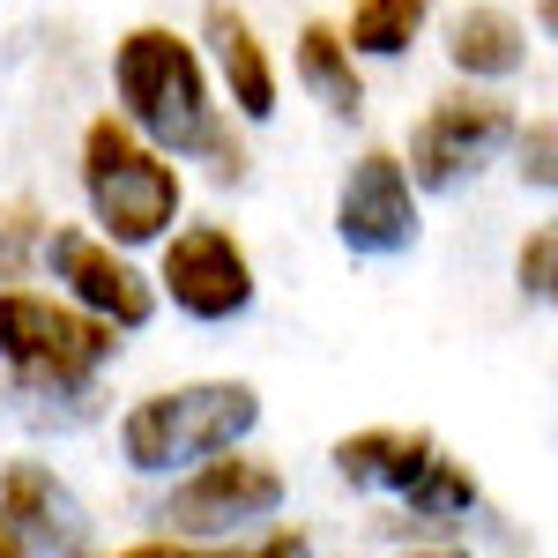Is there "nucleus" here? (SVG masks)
<instances>
[{"label":"nucleus","mask_w":558,"mask_h":558,"mask_svg":"<svg viewBox=\"0 0 558 558\" xmlns=\"http://www.w3.org/2000/svg\"><path fill=\"white\" fill-rule=\"evenodd\" d=\"M202 38H209V52H216V75H223V89H231L239 120H254V128H260V120H276L283 83H276V60H268V45L254 38V23H246L231 0H209Z\"/></svg>","instance_id":"nucleus-11"},{"label":"nucleus","mask_w":558,"mask_h":558,"mask_svg":"<svg viewBox=\"0 0 558 558\" xmlns=\"http://www.w3.org/2000/svg\"><path fill=\"white\" fill-rule=\"evenodd\" d=\"M402 507H410L417 521H462V514L476 507V476H470V462H454V454L439 447V454H432V470L417 476L410 492H402Z\"/></svg>","instance_id":"nucleus-16"},{"label":"nucleus","mask_w":558,"mask_h":558,"mask_svg":"<svg viewBox=\"0 0 558 558\" xmlns=\"http://www.w3.org/2000/svg\"><path fill=\"white\" fill-rule=\"evenodd\" d=\"M514 172H521V186H536V194L558 186V120L514 128Z\"/></svg>","instance_id":"nucleus-19"},{"label":"nucleus","mask_w":558,"mask_h":558,"mask_svg":"<svg viewBox=\"0 0 558 558\" xmlns=\"http://www.w3.org/2000/svg\"><path fill=\"white\" fill-rule=\"evenodd\" d=\"M425 23H432V0H357L343 45L365 52V60H402L410 45L425 38Z\"/></svg>","instance_id":"nucleus-15"},{"label":"nucleus","mask_w":558,"mask_h":558,"mask_svg":"<svg viewBox=\"0 0 558 558\" xmlns=\"http://www.w3.org/2000/svg\"><path fill=\"white\" fill-rule=\"evenodd\" d=\"M536 23H544V31H558V0H536Z\"/></svg>","instance_id":"nucleus-21"},{"label":"nucleus","mask_w":558,"mask_h":558,"mask_svg":"<svg viewBox=\"0 0 558 558\" xmlns=\"http://www.w3.org/2000/svg\"><path fill=\"white\" fill-rule=\"evenodd\" d=\"M402 558H470V551H454V544H439V551H402Z\"/></svg>","instance_id":"nucleus-22"},{"label":"nucleus","mask_w":558,"mask_h":558,"mask_svg":"<svg viewBox=\"0 0 558 558\" xmlns=\"http://www.w3.org/2000/svg\"><path fill=\"white\" fill-rule=\"evenodd\" d=\"M432 454H439V439L417 432V425L410 432L402 425H365V432H350V439L328 447V462H336L343 484H357V492H387V499H402V492L432 470Z\"/></svg>","instance_id":"nucleus-12"},{"label":"nucleus","mask_w":558,"mask_h":558,"mask_svg":"<svg viewBox=\"0 0 558 558\" xmlns=\"http://www.w3.org/2000/svg\"><path fill=\"white\" fill-rule=\"evenodd\" d=\"M260 425V395L246 380H186L165 395H142L120 417V454L142 476H179L209 454H231Z\"/></svg>","instance_id":"nucleus-3"},{"label":"nucleus","mask_w":558,"mask_h":558,"mask_svg":"<svg viewBox=\"0 0 558 558\" xmlns=\"http://www.w3.org/2000/svg\"><path fill=\"white\" fill-rule=\"evenodd\" d=\"M83 202L97 216V239L105 246H157L172 239L179 202H186V179L172 157H157L120 112H97L83 128Z\"/></svg>","instance_id":"nucleus-2"},{"label":"nucleus","mask_w":558,"mask_h":558,"mask_svg":"<svg viewBox=\"0 0 558 558\" xmlns=\"http://www.w3.org/2000/svg\"><path fill=\"white\" fill-rule=\"evenodd\" d=\"M507 142H514V105L507 97H492V89H447V97H432L425 120L410 128L402 172H410V186H425V194H454Z\"/></svg>","instance_id":"nucleus-5"},{"label":"nucleus","mask_w":558,"mask_h":558,"mask_svg":"<svg viewBox=\"0 0 558 558\" xmlns=\"http://www.w3.org/2000/svg\"><path fill=\"white\" fill-rule=\"evenodd\" d=\"M514 276H521V299L551 305V291H558V231H551V223H536V231L521 239Z\"/></svg>","instance_id":"nucleus-20"},{"label":"nucleus","mask_w":558,"mask_h":558,"mask_svg":"<svg viewBox=\"0 0 558 558\" xmlns=\"http://www.w3.org/2000/svg\"><path fill=\"white\" fill-rule=\"evenodd\" d=\"M336 239L365 260H395L417 246V186L395 149H365L336 194Z\"/></svg>","instance_id":"nucleus-9"},{"label":"nucleus","mask_w":558,"mask_h":558,"mask_svg":"<svg viewBox=\"0 0 558 558\" xmlns=\"http://www.w3.org/2000/svg\"><path fill=\"white\" fill-rule=\"evenodd\" d=\"M157 558H313L305 529H268L260 544H165L157 536Z\"/></svg>","instance_id":"nucleus-18"},{"label":"nucleus","mask_w":558,"mask_h":558,"mask_svg":"<svg viewBox=\"0 0 558 558\" xmlns=\"http://www.w3.org/2000/svg\"><path fill=\"white\" fill-rule=\"evenodd\" d=\"M0 558H23V551H15V544H8V536H0Z\"/></svg>","instance_id":"nucleus-24"},{"label":"nucleus","mask_w":558,"mask_h":558,"mask_svg":"<svg viewBox=\"0 0 558 558\" xmlns=\"http://www.w3.org/2000/svg\"><path fill=\"white\" fill-rule=\"evenodd\" d=\"M120 558H157V544H134V551H120Z\"/></svg>","instance_id":"nucleus-23"},{"label":"nucleus","mask_w":558,"mask_h":558,"mask_svg":"<svg viewBox=\"0 0 558 558\" xmlns=\"http://www.w3.org/2000/svg\"><path fill=\"white\" fill-rule=\"evenodd\" d=\"M0 536L23 558H75L89 544V514L45 462H8L0 470Z\"/></svg>","instance_id":"nucleus-10"},{"label":"nucleus","mask_w":558,"mask_h":558,"mask_svg":"<svg viewBox=\"0 0 558 558\" xmlns=\"http://www.w3.org/2000/svg\"><path fill=\"white\" fill-rule=\"evenodd\" d=\"M45 223L31 202H0V283H15L31 260H38V246H45Z\"/></svg>","instance_id":"nucleus-17"},{"label":"nucleus","mask_w":558,"mask_h":558,"mask_svg":"<svg viewBox=\"0 0 558 558\" xmlns=\"http://www.w3.org/2000/svg\"><path fill=\"white\" fill-rule=\"evenodd\" d=\"M38 260L52 268V283H68V305L89 313V320H105L112 336H134V328L157 320V283L120 246H105L97 231H83V223H52Z\"/></svg>","instance_id":"nucleus-7"},{"label":"nucleus","mask_w":558,"mask_h":558,"mask_svg":"<svg viewBox=\"0 0 558 558\" xmlns=\"http://www.w3.org/2000/svg\"><path fill=\"white\" fill-rule=\"evenodd\" d=\"M447 60L470 83H507V75H521V60H529V31H521L507 8L476 0V8H462L447 23Z\"/></svg>","instance_id":"nucleus-13"},{"label":"nucleus","mask_w":558,"mask_h":558,"mask_svg":"<svg viewBox=\"0 0 558 558\" xmlns=\"http://www.w3.org/2000/svg\"><path fill=\"white\" fill-rule=\"evenodd\" d=\"M276 507H283V470L231 447V454H209L179 476L172 499L157 507V529H165V544H202V536H231L246 521H268Z\"/></svg>","instance_id":"nucleus-6"},{"label":"nucleus","mask_w":558,"mask_h":558,"mask_svg":"<svg viewBox=\"0 0 558 558\" xmlns=\"http://www.w3.org/2000/svg\"><path fill=\"white\" fill-rule=\"evenodd\" d=\"M120 357V336L105 320L75 313L68 299H45L8 283L0 291V365L31 395H89V380Z\"/></svg>","instance_id":"nucleus-4"},{"label":"nucleus","mask_w":558,"mask_h":558,"mask_svg":"<svg viewBox=\"0 0 558 558\" xmlns=\"http://www.w3.org/2000/svg\"><path fill=\"white\" fill-rule=\"evenodd\" d=\"M112 89H120V120L157 157H202L216 179H246V149L216 112L202 52L172 23H134L112 45Z\"/></svg>","instance_id":"nucleus-1"},{"label":"nucleus","mask_w":558,"mask_h":558,"mask_svg":"<svg viewBox=\"0 0 558 558\" xmlns=\"http://www.w3.org/2000/svg\"><path fill=\"white\" fill-rule=\"evenodd\" d=\"M299 83L336 112V120H357L365 112V83H357V60L336 23H305L299 31Z\"/></svg>","instance_id":"nucleus-14"},{"label":"nucleus","mask_w":558,"mask_h":558,"mask_svg":"<svg viewBox=\"0 0 558 558\" xmlns=\"http://www.w3.org/2000/svg\"><path fill=\"white\" fill-rule=\"evenodd\" d=\"M157 291L186 313V320H239L254 305V260L223 223H186L165 239V276Z\"/></svg>","instance_id":"nucleus-8"}]
</instances>
